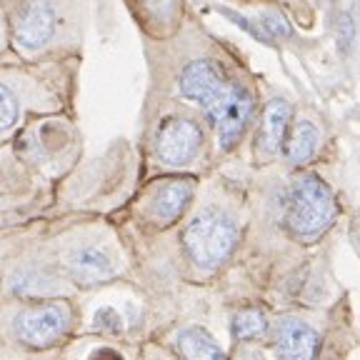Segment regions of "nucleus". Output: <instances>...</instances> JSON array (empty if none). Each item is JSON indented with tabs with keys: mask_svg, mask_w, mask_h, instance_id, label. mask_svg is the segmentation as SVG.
Listing matches in <instances>:
<instances>
[{
	"mask_svg": "<svg viewBox=\"0 0 360 360\" xmlns=\"http://www.w3.org/2000/svg\"><path fill=\"white\" fill-rule=\"evenodd\" d=\"M353 40H355V25L350 20V15H343L340 22H338V43H340V51L348 53Z\"/></svg>",
	"mask_w": 360,
	"mask_h": 360,
	"instance_id": "f3484780",
	"label": "nucleus"
},
{
	"mask_svg": "<svg viewBox=\"0 0 360 360\" xmlns=\"http://www.w3.org/2000/svg\"><path fill=\"white\" fill-rule=\"evenodd\" d=\"M178 350L180 355L193 360H210V358H223V348L215 343L213 338L200 328H186L178 335Z\"/></svg>",
	"mask_w": 360,
	"mask_h": 360,
	"instance_id": "2eb2a0df",
	"label": "nucleus"
},
{
	"mask_svg": "<svg viewBox=\"0 0 360 360\" xmlns=\"http://www.w3.org/2000/svg\"><path fill=\"white\" fill-rule=\"evenodd\" d=\"M263 25H265V30H268L270 38H285V35H290V28H288L285 18L278 15V13H270V15H265Z\"/></svg>",
	"mask_w": 360,
	"mask_h": 360,
	"instance_id": "a211bd4d",
	"label": "nucleus"
},
{
	"mask_svg": "<svg viewBox=\"0 0 360 360\" xmlns=\"http://www.w3.org/2000/svg\"><path fill=\"white\" fill-rule=\"evenodd\" d=\"M238 243V225L231 215L220 210H205L183 233V245H186L191 260L202 270H215L231 258L233 248Z\"/></svg>",
	"mask_w": 360,
	"mask_h": 360,
	"instance_id": "7ed1b4c3",
	"label": "nucleus"
},
{
	"mask_svg": "<svg viewBox=\"0 0 360 360\" xmlns=\"http://www.w3.org/2000/svg\"><path fill=\"white\" fill-rule=\"evenodd\" d=\"M178 85L183 98L198 103L210 118V123L218 118L220 110L231 103V98L236 96L238 90L236 83L225 80L223 70L213 60H193L180 73Z\"/></svg>",
	"mask_w": 360,
	"mask_h": 360,
	"instance_id": "39448f33",
	"label": "nucleus"
},
{
	"mask_svg": "<svg viewBox=\"0 0 360 360\" xmlns=\"http://www.w3.org/2000/svg\"><path fill=\"white\" fill-rule=\"evenodd\" d=\"M288 125H290V105L288 101H270L263 112V123L258 133V150L263 155H276L285 143Z\"/></svg>",
	"mask_w": 360,
	"mask_h": 360,
	"instance_id": "9b49d317",
	"label": "nucleus"
},
{
	"mask_svg": "<svg viewBox=\"0 0 360 360\" xmlns=\"http://www.w3.org/2000/svg\"><path fill=\"white\" fill-rule=\"evenodd\" d=\"M202 130L191 118H168L158 128L155 155L165 165H186L200 153Z\"/></svg>",
	"mask_w": 360,
	"mask_h": 360,
	"instance_id": "0eeeda50",
	"label": "nucleus"
},
{
	"mask_svg": "<svg viewBox=\"0 0 360 360\" xmlns=\"http://www.w3.org/2000/svg\"><path fill=\"white\" fill-rule=\"evenodd\" d=\"M11 40V28H8V13H6V6H0V51L8 45Z\"/></svg>",
	"mask_w": 360,
	"mask_h": 360,
	"instance_id": "6ab92c4d",
	"label": "nucleus"
},
{
	"mask_svg": "<svg viewBox=\"0 0 360 360\" xmlns=\"http://www.w3.org/2000/svg\"><path fill=\"white\" fill-rule=\"evenodd\" d=\"M11 290L15 292L18 298L25 300L53 298V295H58V281L53 276H48V273L25 268L18 270L15 276L11 278Z\"/></svg>",
	"mask_w": 360,
	"mask_h": 360,
	"instance_id": "ddd939ff",
	"label": "nucleus"
},
{
	"mask_svg": "<svg viewBox=\"0 0 360 360\" xmlns=\"http://www.w3.org/2000/svg\"><path fill=\"white\" fill-rule=\"evenodd\" d=\"M78 20L75 0H18L8 13L11 40L20 56H40L63 40Z\"/></svg>",
	"mask_w": 360,
	"mask_h": 360,
	"instance_id": "f257e3e1",
	"label": "nucleus"
},
{
	"mask_svg": "<svg viewBox=\"0 0 360 360\" xmlns=\"http://www.w3.org/2000/svg\"><path fill=\"white\" fill-rule=\"evenodd\" d=\"M321 348V338L308 323L298 318H285L276 328V353L283 358L308 360Z\"/></svg>",
	"mask_w": 360,
	"mask_h": 360,
	"instance_id": "9d476101",
	"label": "nucleus"
},
{
	"mask_svg": "<svg viewBox=\"0 0 360 360\" xmlns=\"http://www.w3.org/2000/svg\"><path fill=\"white\" fill-rule=\"evenodd\" d=\"M193 193H195V183H193L191 178L168 180V183H163V186L153 193L148 213H150V218L160 225L175 223L180 215L186 213L188 205H191Z\"/></svg>",
	"mask_w": 360,
	"mask_h": 360,
	"instance_id": "6e6552de",
	"label": "nucleus"
},
{
	"mask_svg": "<svg viewBox=\"0 0 360 360\" xmlns=\"http://www.w3.org/2000/svg\"><path fill=\"white\" fill-rule=\"evenodd\" d=\"M268 333V318L260 310H240L233 321V338L236 340H255Z\"/></svg>",
	"mask_w": 360,
	"mask_h": 360,
	"instance_id": "dca6fc26",
	"label": "nucleus"
},
{
	"mask_svg": "<svg viewBox=\"0 0 360 360\" xmlns=\"http://www.w3.org/2000/svg\"><path fill=\"white\" fill-rule=\"evenodd\" d=\"M335 200L330 188L315 175H303L292 183L288 223L290 231L300 238H318L335 220Z\"/></svg>",
	"mask_w": 360,
	"mask_h": 360,
	"instance_id": "20e7f679",
	"label": "nucleus"
},
{
	"mask_svg": "<svg viewBox=\"0 0 360 360\" xmlns=\"http://www.w3.org/2000/svg\"><path fill=\"white\" fill-rule=\"evenodd\" d=\"M250 118H253V96L245 88H238V93L228 103V108H223V112L213 120L220 150H231L240 141V135L245 133Z\"/></svg>",
	"mask_w": 360,
	"mask_h": 360,
	"instance_id": "1a4fd4ad",
	"label": "nucleus"
},
{
	"mask_svg": "<svg viewBox=\"0 0 360 360\" xmlns=\"http://www.w3.org/2000/svg\"><path fill=\"white\" fill-rule=\"evenodd\" d=\"M30 103L22 98V88L11 83V75H0V141H6L22 123Z\"/></svg>",
	"mask_w": 360,
	"mask_h": 360,
	"instance_id": "f8f14e48",
	"label": "nucleus"
},
{
	"mask_svg": "<svg viewBox=\"0 0 360 360\" xmlns=\"http://www.w3.org/2000/svg\"><path fill=\"white\" fill-rule=\"evenodd\" d=\"M63 268L68 278L80 285H101L118 276L120 263L110 243L83 240L63 255Z\"/></svg>",
	"mask_w": 360,
	"mask_h": 360,
	"instance_id": "423d86ee",
	"label": "nucleus"
},
{
	"mask_svg": "<svg viewBox=\"0 0 360 360\" xmlns=\"http://www.w3.org/2000/svg\"><path fill=\"white\" fill-rule=\"evenodd\" d=\"M73 326V310L63 300H33L18 308L13 315V338L15 343L33 350L53 348L68 335Z\"/></svg>",
	"mask_w": 360,
	"mask_h": 360,
	"instance_id": "f03ea898",
	"label": "nucleus"
},
{
	"mask_svg": "<svg viewBox=\"0 0 360 360\" xmlns=\"http://www.w3.org/2000/svg\"><path fill=\"white\" fill-rule=\"evenodd\" d=\"M318 143H321V133L315 128L310 120H295V125L290 128V135H288L285 143V153L288 160L295 165L308 163L310 158L318 150Z\"/></svg>",
	"mask_w": 360,
	"mask_h": 360,
	"instance_id": "4468645a",
	"label": "nucleus"
}]
</instances>
